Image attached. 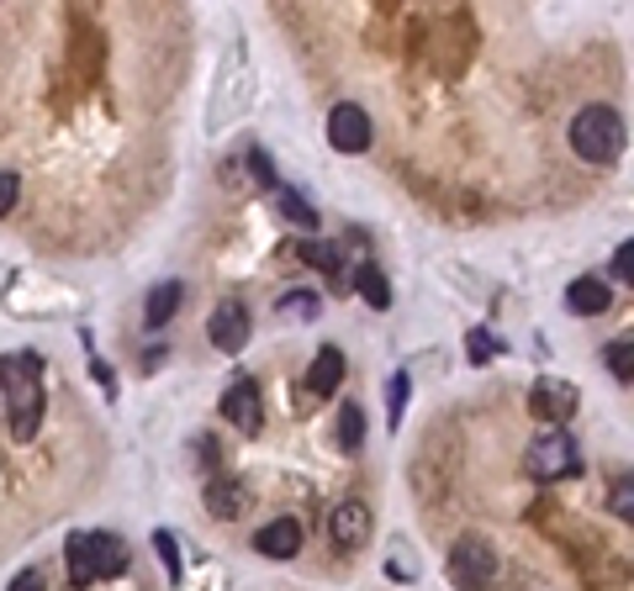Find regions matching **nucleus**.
Listing matches in <instances>:
<instances>
[{"label": "nucleus", "mask_w": 634, "mask_h": 591, "mask_svg": "<svg viewBox=\"0 0 634 591\" xmlns=\"http://www.w3.org/2000/svg\"><path fill=\"white\" fill-rule=\"evenodd\" d=\"M0 391L11 401V434L33 438L42 428V359L0 355Z\"/></svg>", "instance_id": "1"}, {"label": "nucleus", "mask_w": 634, "mask_h": 591, "mask_svg": "<svg viewBox=\"0 0 634 591\" xmlns=\"http://www.w3.org/2000/svg\"><path fill=\"white\" fill-rule=\"evenodd\" d=\"M64 560H69V587H96V581L122 576L132 565V554L117 534H69Z\"/></svg>", "instance_id": "2"}, {"label": "nucleus", "mask_w": 634, "mask_h": 591, "mask_svg": "<svg viewBox=\"0 0 634 591\" xmlns=\"http://www.w3.org/2000/svg\"><path fill=\"white\" fill-rule=\"evenodd\" d=\"M571 149L587 164H613L624 154V117L613 106H582L571 117Z\"/></svg>", "instance_id": "3"}, {"label": "nucleus", "mask_w": 634, "mask_h": 591, "mask_svg": "<svg viewBox=\"0 0 634 591\" xmlns=\"http://www.w3.org/2000/svg\"><path fill=\"white\" fill-rule=\"evenodd\" d=\"M497 581V550L481 534H460L449 544V587L455 591H486Z\"/></svg>", "instance_id": "4"}, {"label": "nucleus", "mask_w": 634, "mask_h": 591, "mask_svg": "<svg viewBox=\"0 0 634 591\" xmlns=\"http://www.w3.org/2000/svg\"><path fill=\"white\" fill-rule=\"evenodd\" d=\"M529 475L534 480H566V475H582V449L566 428H545V434L529 444Z\"/></svg>", "instance_id": "5"}, {"label": "nucleus", "mask_w": 634, "mask_h": 591, "mask_svg": "<svg viewBox=\"0 0 634 591\" xmlns=\"http://www.w3.org/2000/svg\"><path fill=\"white\" fill-rule=\"evenodd\" d=\"M576 407H582V391L566 386V381H534V386H529V412H534L545 428H566V423L576 417Z\"/></svg>", "instance_id": "6"}, {"label": "nucleus", "mask_w": 634, "mask_h": 591, "mask_svg": "<svg viewBox=\"0 0 634 591\" xmlns=\"http://www.w3.org/2000/svg\"><path fill=\"white\" fill-rule=\"evenodd\" d=\"M328 143H333L339 154H365V149H370V117L359 112L355 101H339V106L328 112Z\"/></svg>", "instance_id": "7"}, {"label": "nucleus", "mask_w": 634, "mask_h": 591, "mask_svg": "<svg viewBox=\"0 0 634 591\" xmlns=\"http://www.w3.org/2000/svg\"><path fill=\"white\" fill-rule=\"evenodd\" d=\"M249 333H254V317L243 301H223L217 312L206 317V338L223 349V355H238L243 344H249Z\"/></svg>", "instance_id": "8"}, {"label": "nucleus", "mask_w": 634, "mask_h": 591, "mask_svg": "<svg viewBox=\"0 0 634 591\" xmlns=\"http://www.w3.org/2000/svg\"><path fill=\"white\" fill-rule=\"evenodd\" d=\"M223 417L233 428H243V434H259L265 428V401H259V386L249 375H238L233 386L223 391Z\"/></svg>", "instance_id": "9"}, {"label": "nucleus", "mask_w": 634, "mask_h": 591, "mask_svg": "<svg viewBox=\"0 0 634 591\" xmlns=\"http://www.w3.org/2000/svg\"><path fill=\"white\" fill-rule=\"evenodd\" d=\"M254 550L265 554V560H291V554L302 550V523H296V517L265 523V528L254 534Z\"/></svg>", "instance_id": "10"}, {"label": "nucleus", "mask_w": 634, "mask_h": 591, "mask_svg": "<svg viewBox=\"0 0 634 591\" xmlns=\"http://www.w3.org/2000/svg\"><path fill=\"white\" fill-rule=\"evenodd\" d=\"M365 534H370V508L355 502V497L339 502V508H333V544H339V550H359Z\"/></svg>", "instance_id": "11"}, {"label": "nucleus", "mask_w": 634, "mask_h": 591, "mask_svg": "<svg viewBox=\"0 0 634 591\" xmlns=\"http://www.w3.org/2000/svg\"><path fill=\"white\" fill-rule=\"evenodd\" d=\"M608 301H613V291H608L603 280H593V275H582V280H571V285H566V307H571L576 317L608 312Z\"/></svg>", "instance_id": "12"}, {"label": "nucleus", "mask_w": 634, "mask_h": 591, "mask_svg": "<svg viewBox=\"0 0 634 591\" xmlns=\"http://www.w3.org/2000/svg\"><path fill=\"white\" fill-rule=\"evenodd\" d=\"M344 355L339 349H317V359H313V370H307V391L313 396H333L339 386H344Z\"/></svg>", "instance_id": "13"}, {"label": "nucleus", "mask_w": 634, "mask_h": 591, "mask_svg": "<svg viewBox=\"0 0 634 591\" xmlns=\"http://www.w3.org/2000/svg\"><path fill=\"white\" fill-rule=\"evenodd\" d=\"M180 301H186V285H180V280L154 285V291H149V301H143V322H149V327H164L169 317L180 312Z\"/></svg>", "instance_id": "14"}, {"label": "nucleus", "mask_w": 634, "mask_h": 591, "mask_svg": "<svg viewBox=\"0 0 634 591\" xmlns=\"http://www.w3.org/2000/svg\"><path fill=\"white\" fill-rule=\"evenodd\" d=\"M243 508H249V491H243L238 480H212V486H206V513L212 517L228 523V517H238Z\"/></svg>", "instance_id": "15"}, {"label": "nucleus", "mask_w": 634, "mask_h": 591, "mask_svg": "<svg viewBox=\"0 0 634 591\" xmlns=\"http://www.w3.org/2000/svg\"><path fill=\"white\" fill-rule=\"evenodd\" d=\"M355 285H359V296H365V301H370L376 312H386V307H392V285H386V275H381L376 265H359Z\"/></svg>", "instance_id": "16"}, {"label": "nucleus", "mask_w": 634, "mask_h": 591, "mask_svg": "<svg viewBox=\"0 0 634 591\" xmlns=\"http://www.w3.org/2000/svg\"><path fill=\"white\" fill-rule=\"evenodd\" d=\"M359 444H365V412H359V401H344V412H339V449L359 454Z\"/></svg>", "instance_id": "17"}, {"label": "nucleus", "mask_w": 634, "mask_h": 591, "mask_svg": "<svg viewBox=\"0 0 634 591\" xmlns=\"http://www.w3.org/2000/svg\"><path fill=\"white\" fill-rule=\"evenodd\" d=\"M407 401H413V375H407V370H396L392 381H386V417H392V428H402Z\"/></svg>", "instance_id": "18"}, {"label": "nucleus", "mask_w": 634, "mask_h": 591, "mask_svg": "<svg viewBox=\"0 0 634 591\" xmlns=\"http://www.w3.org/2000/svg\"><path fill=\"white\" fill-rule=\"evenodd\" d=\"M317 312H322V301L313 291H286L280 296V317H291V322H317Z\"/></svg>", "instance_id": "19"}, {"label": "nucleus", "mask_w": 634, "mask_h": 591, "mask_svg": "<svg viewBox=\"0 0 634 591\" xmlns=\"http://www.w3.org/2000/svg\"><path fill=\"white\" fill-rule=\"evenodd\" d=\"M603 364H608L619 381H634V338H613V344L603 349Z\"/></svg>", "instance_id": "20"}, {"label": "nucleus", "mask_w": 634, "mask_h": 591, "mask_svg": "<svg viewBox=\"0 0 634 591\" xmlns=\"http://www.w3.org/2000/svg\"><path fill=\"white\" fill-rule=\"evenodd\" d=\"M276 206L286 211V217H291V222H296V228H317V211H313V206H307L302 196H296V191L276 185Z\"/></svg>", "instance_id": "21"}, {"label": "nucleus", "mask_w": 634, "mask_h": 591, "mask_svg": "<svg viewBox=\"0 0 634 591\" xmlns=\"http://www.w3.org/2000/svg\"><path fill=\"white\" fill-rule=\"evenodd\" d=\"M608 508L624 517V523H634V475H619V480H613V491H608Z\"/></svg>", "instance_id": "22"}, {"label": "nucleus", "mask_w": 634, "mask_h": 591, "mask_svg": "<svg viewBox=\"0 0 634 591\" xmlns=\"http://www.w3.org/2000/svg\"><path fill=\"white\" fill-rule=\"evenodd\" d=\"M154 550H158V560H164V576H169V581H180V544H175V534H169V528H158L154 534Z\"/></svg>", "instance_id": "23"}, {"label": "nucleus", "mask_w": 634, "mask_h": 591, "mask_svg": "<svg viewBox=\"0 0 634 591\" xmlns=\"http://www.w3.org/2000/svg\"><path fill=\"white\" fill-rule=\"evenodd\" d=\"M471 349V364H486V359H497V333H486V327H471V338H466Z\"/></svg>", "instance_id": "24"}, {"label": "nucleus", "mask_w": 634, "mask_h": 591, "mask_svg": "<svg viewBox=\"0 0 634 591\" xmlns=\"http://www.w3.org/2000/svg\"><path fill=\"white\" fill-rule=\"evenodd\" d=\"M613 280H619V285H630V291H634V243H624V248L613 254Z\"/></svg>", "instance_id": "25"}, {"label": "nucleus", "mask_w": 634, "mask_h": 591, "mask_svg": "<svg viewBox=\"0 0 634 591\" xmlns=\"http://www.w3.org/2000/svg\"><path fill=\"white\" fill-rule=\"evenodd\" d=\"M16 196H22V180H16L11 169H0V217L16 206Z\"/></svg>", "instance_id": "26"}, {"label": "nucleus", "mask_w": 634, "mask_h": 591, "mask_svg": "<svg viewBox=\"0 0 634 591\" xmlns=\"http://www.w3.org/2000/svg\"><path fill=\"white\" fill-rule=\"evenodd\" d=\"M249 164H254V175H259V185H270V191H276L280 180H276V169H270V158L259 154V149H254V154H249Z\"/></svg>", "instance_id": "27"}, {"label": "nucleus", "mask_w": 634, "mask_h": 591, "mask_svg": "<svg viewBox=\"0 0 634 591\" xmlns=\"http://www.w3.org/2000/svg\"><path fill=\"white\" fill-rule=\"evenodd\" d=\"M11 591H42V576L38 570H22V576L11 581Z\"/></svg>", "instance_id": "28"}]
</instances>
